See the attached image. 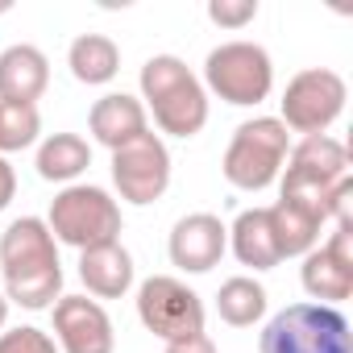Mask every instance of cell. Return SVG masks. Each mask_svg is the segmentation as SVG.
Here are the masks:
<instances>
[{
	"label": "cell",
	"instance_id": "cell-1",
	"mask_svg": "<svg viewBox=\"0 0 353 353\" xmlns=\"http://www.w3.org/2000/svg\"><path fill=\"white\" fill-rule=\"evenodd\" d=\"M0 274L5 299L30 312H46L63 299V262L42 216H21L0 233Z\"/></svg>",
	"mask_w": 353,
	"mask_h": 353
},
{
	"label": "cell",
	"instance_id": "cell-2",
	"mask_svg": "<svg viewBox=\"0 0 353 353\" xmlns=\"http://www.w3.org/2000/svg\"><path fill=\"white\" fill-rule=\"evenodd\" d=\"M141 100L154 112V125L170 137H196L208 125V92L192 67L174 54H154L141 67Z\"/></svg>",
	"mask_w": 353,
	"mask_h": 353
},
{
	"label": "cell",
	"instance_id": "cell-3",
	"mask_svg": "<svg viewBox=\"0 0 353 353\" xmlns=\"http://www.w3.org/2000/svg\"><path fill=\"white\" fill-rule=\"evenodd\" d=\"M287 154H291L287 125L279 117H254V121H241L233 129L229 150L221 158V170L237 192H266L283 174Z\"/></svg>",
	"mask_w": 353,
	"mask_h": 353
},
{
	"label": "cell",
	"instance_id": "cell-4",
	"mask_svg": "<svg viewBox=\"0 0 353 353\" xmlns=\"http://www.w3.org/2000/svg\"><path fill=\"white\" fill-rule=\"evenodd\" d=\"M258 353H353V332L341 307L287 303L266 320Z\"/></svg>",
	"mask_w": 353,
	"mask_h": 353
},
{
	"label": "cell",
	"instance_id": "cell-5",
	"mask_svg": "<svg viewBox=\"0 0 353 353\" xmlns=\"http://www.w3.org/2000/svg\"><path fill=\"white\" fill-rule=\"evenodd\" d=\"M46 229L54 233V241L75 245V250H92V245H108L121 241V204L92 183H71L50 200L46 212Z\"/></svg>",
	"mask_w": 353,
	"mask_h": 353
},
{
	"label": "cell",
	"instance_id": "cell-6",
	"mask_svg": "<svg viewBox=\"0 0 353 353\" xmlns=\"http://www.w3.org/2000/svg\"><path fill=\"white\" fill-rule=\"evenodd\" d=\"M345 174H349V150L336 137H328V133L299 137L283 162L279 200H299L328 216V196Z\"/></svg>",
	"mask_w": 353,
	"mask_h": 353
},
{
	"label": "cell",
	"instance_id": "cell-7",
	"mask_svg": "<svg viewBox=\"0 0 353 353\" xmlns=\"http://www.w3.org/2000/svg\"><path fill=\"white\" fill-rule=\"evenodd\" d=\"M204 83L225 104L258 108L274 88V63L258 42H221L204 59Z\"/></svg>",
	"mask_w": 353,
	"mask_h": 353
},
{
	"label": "cell",
	"instance_id": "cell-8",
	"mask_svg": "<svg viewBox=\"0 0 353 353\" xmlns=\"http://www.w3.org/2000/svg\"><path fill=\"white\" fill-rule=\"evenodd\" d=\"M345 100H349V83L336 71L307 67V71L291 75V83L279 100V108H283L279 121L287 125V133H303V137L328 133L336 125V117L345 112Z\"/></svg>",
	"mask_w": 353,
	"mask_h": 353
},
{
	"label": "cell",
	"instance_id": "cell-9",
	"mask_svg": "<svg viewBox=\"0 0 353 353\" xmlns=\"http://www.w3.org/2000/svg\"><path fill=\"white\" fill-rule=\"evenodd\" d=\"M137 320L158 341H183L204 332V299L174 274H150L137 287Z\"/></svg>",
	"mask_w": 353,
	"mask_h": 353
},
{
	"label": "cell",
	"instance_id": "cell-10",
	"mask_svg": "<svg viewBox=\"0 0 353 353\" xmlns=\"http://www.w3.org/2000/svg\"><path fill=\"white\" fill-rule=\"evenodd\" d=\"M112 183L121 200L145 208L166 196L170 188V150L158 133H141L137 141L112 150Z\"/></svg>",
	"mask_w": 353,
	"mask_h": 353
},
{
	"label": "cell",
	"instance_id": "cell-11",
	"mask_svg": "<svg viewBox=\"0 0 353 353\" xmlns=\"http://www.w3.org/2000/svg\"><path fill=\"white\" fill-rule=\"evenodd\" d=\"M299 283L324 307H336L353 295V225H336L328 245H316L303 254Z\"/></svg>",
	"mask_w": 353,
	"mask_h": 353
},
{
	"label": "cell",
	"instance_id": "cell-12",
	"mask_svg": "<svg viewBox=\"0 0 353 353\" xmlns=\"http://www.w3.org/2000/svg\"><path fill=\"white\" fill-rule=\"evenodd\" d=\"M50 316H54L59 353H112L117 349V332H112L104 303L88 295H63L50 307Z\"/></svg>",
	"mask_w": 353,
	"mask_h": 353
},
{
	"label": "cell",
	"instance_id": "cell-13",
	"mask_svg": "<svg viewBox=\"0 0 353 353\" xmlns=\"http://www.w3.org/2000/svg\"><path fill=\"white\" fill-rule=\"evenodd\" d=\"M225 250H229V229L212 212L179 216L170 229V241H166L170 266H179L183 274H208L212 266H221Z\"/></svg>",
	"mask_w": 353,
	"mask_h": 353
},
{
	"label": "cell",
	"instance_id": "cell-14",
	"mask_svg": "<svg viewBox=\"0 0 353 353\" xmlns=\"http://www.w3.org/2000/svg\"><path fill=\"white\" fill-rule=\"evenodd\" d=\"M88 129L100 145L108 150H121L129 141H137L141 133H150V117H145V104L129 92H108L92 104L88 112Z\"/></svg>",
	"mask_w": 353,
	"mask_h": 353
},
{
	"label": "cell",
	"instance_id": "cell-15",
	"mask_svg": "<svg viewBox=\"0 0 353 353\" xmlns=\"http://www.w3.org/2000/svg\"><path fill=\"white\" fill-rule=\"evenodd\" d=\"M46 88H50V59L38 46L17 42L0 50V100L5 104H38Z\"/></svg>",
	"mask_w": 353,
	"mask_h": 353
},
{
	"label": "cell",
	"instance_id": "cell-16",
	"mask_svg": "<svg viewBox=\"0 0 353 353\" xmlns=\"http://www.w3.org/2000/svg\"><path fill=\"white\" fill-rule=\"evenodd\" d=\"M79 279L96 299H121L133 287V254L121 241L79 250Z\"/></svg>",
	"mask_w": 353,
	"mask_h": 353
},
{
	"label": "cell",
	"instance_id": "cell-17",
	"mask_svg": "<svg viewBox=\"0 0 353 353\" xmlns=\"http://www.w3.org/2000/svg\"><path fill=\"white\" fill-rule=\"evenodd\" d=\"M324 225H328V216L299 200H279L270 208V229H274V245L283 258H303L307 250H316Z\"/></svg>",
	"mask_w": 353,
	"mask_h": 353
},
{
	"label": "cell",
	"instance_id": "cell-18",
	"mask_svg": "<svg viewBox=\"0 0 353 353\" xmlns=\"http://www.w3.org/2000/svg\"><path fill=\"white\" fill-rule=\"evenodd\" d=\"M229 250L237 254L241 266L250 270H274L283 262L279 245H274V229H270V208H245L237 212L233 229H229Z\"/></svg>",
	"mask_w": 353,
	"mask_h": 353
},
{
	"label": "cell",
	"instance_id": "cell-19",
	"mask_svg": "<svg viewBox=\"0 0 353 353\" xmlns=\"http://www.w3.org/2000/svg\"><path fill=\"white\" fill-rule=\"evenodd\" d=\"M67 67H71V75H75L79 83L104 88V83H112L117 71H121V50H117V42L104 38V34H79V38L71 42V50H67Z\"/></svg>",
	"mask_w": 353,
	"mask_h": 353
},
{
	"label": "cell",
	"instance_id": "cell-20",
	"mask_svg": "<svg viewBox=\"0 0 353 353\" xmlns=\"http://www.w3.org/2000/svg\"><path fill=\"white\" fill-rule=\"evenodd\" d=\"M38 174L46 183H67L79 179V174L92 166V145L79 137V133H50L42 145H38Z\"/></svg>",
	"mask_w": 353,
	"mask_h": 353
},
{
	"label": "cell",
	"instance_id": "cell-21",
	"mask_svg": "<svg viewBox=\"0 0 353 353\" xmlns=\"http://www.w3.org/2000/svg\"><path fill=\"white\" fill-rule=\"evenodd\" d=\"M216 312H221L225 324L250 328V324H258L266 316V287L258 279H250V274H233L216 291Z\"/></svg>",
	"mask_w": 353,
	"mask_h": 353
},
{
	"label": "cell",
	"instance_id": "cell-22",
	"mask_svg": "<svg viewBox=\"0 0 353 353\" xmlns=\"http://www.w3.org/2000/svg\"><path fill=\"white\" fill-rule=\"evenodd\" d=\"M38 133H42L38 104H5V100H0V158L34 145Z\"/></svg>",
	"mask_w": 353,
	"mask_h": 353
},
{
	"label": "cell",
	"instance_id": "cell-23",
	"mask_svg": "<svg viewBox=\"0 0 353 353\" xmlns=\"http://www.w3.org/2000/svg\"><path fill=\"white\" fill-rule=\"evenodd\" d=\"M0 353H59L54 336L34 328V324H17L0 332Z\"/></svg>",
	"mask_w": 353,
	"mask_h": 353
},
{
	"label": "cell",
	"instance_id": "cell-24",
	"mask_svg": "<svg viewBox=\"0 0 353 353\" xmlns=\"http://www.w3.org/2000/svg\"><path fill=\"white\" fill-rule=\"evenodd\" d=\"M258 17V0H208V21L221 30H245Z\"/></svg>",
	"mask_w": 353,
	"mask_h": 353
},
{
	"label": "cell",
	"instance_id": "cell-25",
	"mask_svg": "<svg viewBox=\"0 0 353 353\" xmlns=\"http://www.w3.org/2000/svg\"><path fill=\"white\" fill-rule=\"evenodd\" d=\"M162 353H216V345H212L208 332H196V336H183V341H166Z\"/></svg>",
	"mask_w": 353,
	"mask_h": 353
},
{
	"label": "cell",
	"instance_id": "cell-26",
	"mask_svg": "<svg viewBox=\"0 0 353 353\" xmlns=\"http://www.w3.org/2000/svg\"><path fill=\"white\" fill-rule=\"evenodd\" d=\"M17 196V170L9 166V158H0V212H5Z\"/></svg>",
	"mask_w": 353,
	"mask_h": 353
},
{
	"label": "cell",
	"instance_id": "cell-27",
	"mask_svg": "<svg viewBox=\"0 0 353 353\" xmlns=\"http://www.w3.org/2000/svg\"><path fill=\"white\" fill-rule=\"evenodd\" d=\"M5 324H9V299L0 295V328H5Z\"/></svg>",
	"mask_w": 353,
	"mask_h": 353
}]
</instances>
